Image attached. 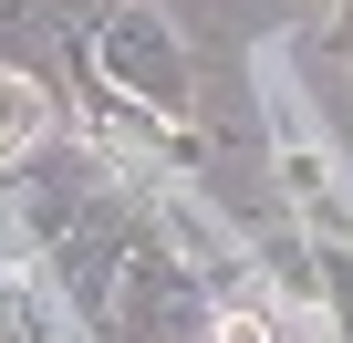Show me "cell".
Here are the masks:
<instances>
[{"instance_id": "6da1fadb", "label": "cell", "mask_w": 353, "mask_h": 343, "mask_svg": "<svg viewBox=\"0 0 353 343\" xmlns=\"http://www.w3.org/2000/svg\"><path fill=\"white\" fill-rule=\"evenodd\" d=\"M104 63H114V84H135L145 104H188V63H176V42H166L145 11H114V21H104Z\"/></svg>"}, {"instance_id": "7a4b0ae2", "label": "cell", "mask_w": 353, "mask_h": 343, "mask_svg": "<svg viewBox=\"0 0 353 343\" xmlns=\"http://www.w3.org/2000/svg\"><path fill=\"white\" fill-rule=\"evenodd\" d=\"M42 115H52V104H42L32 73H0V156H21V146L42 135Z\"/></svg>"}, {"instance_id": "3957f363", "label": "cell", "mask_w": 353, "mask_h": 343, "mask_svg": "<svg viewBox=\"0 0 353 343\" xmlns=\"http://www.w3.org/2000/svg\"><path fill=\"white\" fill-rule=\"evenodd\" d=\"M208 343H270V322H260V312H219V333H208Z\"/></svg>"}, {"instance_id": "277c9868", "label": "cell", "mask_w": 353, "mask_h": 343, "mask_svg": "<svg viewBox=\"0 0 353 343\" xmlns=\"http://www.w3.org/2000/svg\"><path fill=\"white\" fill-rule=\"evenodd\" d=\"M0 343H11V302H0Z\"/></svg>"}, {"instance_id": "5b68a950", "label": "cell", "mask_w": 353, "mask_h": 343, "mask_svg": "<svg viewBox=\"0 0 353 343\" xmlns=\"http://www.w3.org/2000/svg\"><path fill=\"white\" fill-rule=\"evenodd\" d=\"M343 52H353V11H343Z\"/></svg>"}]
</instances>
